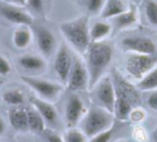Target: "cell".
<instances>
[{"mask_svg": "<svg viewBox=\"0 0 157 142\" xmlns=\"http://www.w3.org/2000/svg\"><path fill=\"white\" fill-rule=\"evenodd\" d=\"M113 85L115 90V100L128 102L132 108L138 107L141 101V95L137 86H133L124 79L120 73L113 71Z\"/></svg>", "mask_w": 157, "mask_h": 142, "instance_id": "cell-7", "label": "cell"}, {"mask_svg": "<svg viewBox=\"0 0 157 142\" xmlns=\"http://www.w3.org/2000/svg\"><path fill=\"white\" fill-rule=\"evenodd\" d=\"M33 31H35V38L40 52L43 56L51 57L54 53L55 45H56L55 36L50 29L43 26H36L33 28Z\"/></svg>", "mask_w": 157, "mask_h": 142, "instance_id": "cell-12", "label": "cell"}, {"mask_svg": "<svg viewBox=\"0 0 157 142\" xmlns=\"http://www.w3.org/2000/svg\"><path fill=\"white\" fill-rule=\"evenodd\" d=\"M116 142H130V141H127V140H118Z\"/></svg>", "mask_w": 157, "mask_h": 142, "instance_id": "cell-36", "label": "cell"}, {"mask_svg": "<svg viewBox=\"0 0 157 142\" xmlns=\"http://www.w3.org/2000/svg\"><path fill=\"white\" fill-rule=\"evenodd\" d=\"M0 17L16 25L31 26L33 23V15L28 11H25L22 7L11 5L0 0Z\"/></svg>", "mask_w": 157, "mask_h": 142, "instance_id": "cell-9", "label": "cell"}, {"mask_svg": "<svg viewBox=\"0 0 157 142\" xmlns=\"http://www.w3.org/2000/svg\"><path fill=\"white\" fill-rule=\"evenodd\" d=\"M112 31V25L103 21H98L95 22L92 26L90 27V42H96L105 40Z\"/></svg>", "mask_w": 157, "mask_h": 142, "instance_id": "cell-19", "label": "cell"}, {"mask_svg": "<svg viewBox=\"0 0 157 142\" xmlns=\"http://www.w3.org/2000/svg\"><path fill=\"white\" fill-rule=\"evenodd\" d=\"M5 130H6V123L2 118L0 117V136L5 132Z\"/></svg>", "mask_w": 157, "mask_h": 142, "instance_id": "cell-34", "label": "cell"}, {"mask_svg": "<svg viewBox=\"0 0 157 142\" xmlns=\"http://www.w3.org/2000/svg\"><path fill=\"white\" fill-rule=\"evenodd\" d=\"M143 13L147 22L152 26L157 27V1L156 0H143Z\"/></svg>", "mask_w": 157, "mask_h": 142, "instance_id": "cell-23", "label": "cell"}, {"mask_svg": "<svg viewBox=\"0 0 157 142\" xmlns=\"http://www.w3.org/2000/svg\"><path fill=\"white\" fill-rule=\"evenodd\" d=\"M113 125V113L99 106H94L90 108L88 113L86 114V116L81 123L82 131L85 133L87 138L94 137L99 132L109 129Z\"/></svg>", "mask_w": 157, "mask_h": 142, "instance_id": "cell-3", "label": "cell"}, {"mask_svg": "<svg viewBox=\"0 0 157 142\" xmlns=\"http://www.w3.org/2000/svg\"><path fill=\"white\" fill-rule=\"evenodd\" d=\"M145 116V113L142 111V109H132V111L130 112V115H129V118H131L135 122H139V121H142Z\"/></svg>", "mask_w": 157, "mask_h": 142, "instance_id": "cell-31", "label": "cell"}, {"mask_svg": "<svg viewBox=\"0 0 157 142\" xmlns=\"http://www.w3.org/2000/svg\"><path fill=\"white\" fill-rule=\"evenodd\" d=\"M84 5L90 13H100L105 0H83Z\"/></svg>", "mask_w": 157, "mask_h": 142, "instance_id": "cell-27", "label": "cell"}, {"mask_svg": "<svg viewBox=\"0 0 157 142\" xmlns=\"http://www.w3.org/2000/svg\"><path fill=\"white\" fill-rule=\"evenodd\" d=\"M2 1H6V2H9L11 5H15L22 8L25 7V3H26V0H2Z\"/></svg>", "mask_w": 157, "mask_h": 142, "instance_id": "cell-33", "label": "cell"}, {"mask_svg": "<svg viewBox=\"0 0 157 142\" xmlns=\"http://www.w3.org/2000/svg\"><path fill=\"white\" fill-rule=\"evenodd\" d=\"M112 21H113L112 29H113V27H114L115 30H121V29L132 26L138 21L137 10L133 7L130 8V9H127L126 11H124L123 13L112 17Z\"/></svg>", "mask_w": 157, "mask_h": 142, "instance_id": "cell-16", "label": "cell"}, {"mask_svg": "<svg viewBox=\"0 0 157 142\" xmlns=\"http://www.w3.org/2000/svg\"><path fill=\"white\" fill-rule=\"evenodd\" d=\"M113 132H114V125L112 127H110L109 129H107V130L102 131V132H99L98 135L92 137L90 142H109L112 135H113Z\"/></svg>", "mask_w": 157, "mask_h": 142, "instance_id": "cell-28", "label": "cell"}, {"mask_svg": "<svg viewBox=\"0 0 157 142\" xmlns=\"http://www.w3.org/2000/svg\"><path fill=\"white\" fill-rule=\"evenodd\" d=\"M27 122H28L29 130L36 133H40L44 131L45 121L33 107V109H27Z\"/></svg>", "mask_w": 157, "mask_h": 142, "instance_id": "cell-20", "label": "cell"}, {"mask_svg": "<svg viewBox=\"0 0 157 142\" xmlns=\"http://www.w3.org/2000/svg\"><path fill=\"white\" fill-rule=\"evenodd\" d=\"M151 138H152L153 142H157V127L152 131V133H151Z\"/></svg>", "mask_w": 157, "mask_h": 142, "instance_id": "cell-35", "label": "cell"}, {"mask_svg": "<svg viewBox=\"0 0 157 142\" xmlns=\"http://www.w3.org/2000/svg\"><path fill=\"white\" fill-rule=\"evenodd\" d=\"M136 86L139 90L143 92L157 90V65L151 69L142 79H140Z\"/></svg>", "mask_w": 157, "mask_h": 142, "instance_id": "cell-21", "label": "cell"}, {"mask_svg": "<svg viewBox=\"0 0 157 142\" xmlns=\"http://www.w3.org/2000/svg\"><path fill=\"white\" fill-rule=\"evenodd\" d=\"M126 10L127 8L123 0H105V6L100 12V17L102 20H109Z\"/></svg>", "mask_w": 157, "mask_h": 142, "instance_id": "cell-17", "label": "cell"}, {"mask_svg": "<svg viewBox=\"0 0 157 142\" xmlns=\"http://www.w3.org/2000/svg\"><path fill=\"white\" fill-rule=\"evenodd\" d=\"M147 105L151 109L157 110V90H155L152 94L148 96L147 99Z\"/></svg>", "mask_w": 157, "mask_h": 142, "instance_id": "cell-32", "label": "cell"}, {"mask_svg": "<svg viewBox=\"0 0 157 142\" xmlns=\"http://www.w3.org/2000/svg\"><path fill=\"white\" fill-rule=\"evenodd\" d=\"M9 121L14 130L16 131L28 130L27 108H24L23 106L13 107L9 111Z\"/></svg>", "mask_w": 157, "mask_h": 142, "instance_id": "cell-15", "label": "cell"}, {"mask_svg": "<svg viewBox=\"0 0 157 142\" xmlns=\"http://www.w3.org/2000/svg\"><path fill=\"white\" fill-rule=\"evenodd\" d=\"M157 65L156 54H139L131 53L126 59L125 68L128 75L139 81L151 69Z\"/></svg>", "mask_w": 157, "mask_h": 142, "instance_id": "cell-4", "label": "cell"}, {"mask_svg": "<svg viewBox=\"0 0 157 142\" xmlns=\"http://www.w3.org/2000/svg\"><path fill=\"white\" fill-rule=\"evenodd\" d=\"M25 8L30 14L40 15L44 11V2L43 0H26Z\"/></svg>", "mask_w": 157, "mask_h": 142, "instance_id": "cell-26", "label": "cell"}, {"mask_svg": "<svg viewBox=\"0 0 157 142\" xmlns=\"http://www.w3.org/2000/svg\"><path fill=\"white\" fill-rule=\"evenodd\" d=\"M86 54V68L90 77V87L94 85L102 78L105 69L111 63L114 54V48L112 43L105 40L90 42Z\"/></svg>", "mask_w": 157, "mask_h": 142, "instance_id": "cell-1", "label": "cell"}, {"mask_svg": "<svg viewBox=\"0 0 157 142\" xmlns=\"http://www.w3.org/2000/svg\"><path fill=\"white\" fill-rule=\"evenodd\" d=\"M63 142H87V137L81 130L71 128L63 136Z\"/></svg>", "mask_w": 157, "mask_h": 142, "instance_id": "cell-25", "label": "cell"}, {"mask_svg": "<svg viewBox=\"0 0 157 142\" xmlns=\"http://www.w3.org/2000/svg\"><path fill=\"white\" fill-rule=\"evenodd\" d=\"M72 58L73 57L70 54L68 46L66 44L59 45L58 50L56 51V54H55L54 69L63 85H66L67 83L68 75H69L72 65Z\"/></svg>", "mask_w": 157, "mask_h": 142, "instance_id": "cell-11", "label": "cell"}, {"mask_svg": "<svg viewBox=\"0 0 157 142\" xmlns=\"http://www.w3.org/2000/svg\"><path fill=\"white\" fill-rule=\"evenodd\" d=\"M21 80L44 100H54L63 88V84L53 83L46 80L28 77V75H22Z\"/></svg>", "mask_w": 157, "mask_h": 142, "instance_id": "cell-8", "label": "cell"}, {"mask_svg": "<svg viewBox=\"0 0 157 142\" xmlns=\"http://www.w3.org/2000/svg\"><path fill=\"white\" fill-rule=\"evenodd\" d=\"M121 45L125 51L139 54H156V45L151 38L143 36L126 37L121 41Z\"/></svg>", "mask_w": 157, "mask_h": 142, "instance_id": "cell-10", "label": "cell"}, {"mask_svg": "<svg viewBox=\"0 0 157 142\" xmlns=\"http://www.w3.org/2000/svg\"><path fill=\"white\" fill-rule=\"evenodd\" d=\"M33 36L27 27H21L13 33V43L17 48H25L30 44Z\"/></svg>", "mask_w": 157, "mask_h": 142, "instance_id": "cell-22", "label": "cell"}, {"mask_svg": "<svg viewBox=\"0 0 157 142\" xmlns=\"http://www.w3.org/2000/svg\"><path fill=\"white\" fill-rule=\"evenodd\" d=\"M93 98L97 106L114 113L115 106V90L111 78L102 77L94 85Z\"/></svg>", "mask_w": 157, "mask_h": 142, "instance_id": "cell-5", "label": "cell"}, {"mask_svg": "<svg viewBox=\"0 0 157 142\" xmlns=\"http://www.w3.org/2000/svg\"><path fill=\"white\" fill-rule=\"evenodd\" d=\"M84 110H85L84 103L78 95L72 94L68 97L67 102H66L65 115L67 125L70 128L75 126L78 123V121L81 120L82 115L84 113Z\"/></svg>", "mask_w": 157, "mask_h": 142, "instance_id": "cell-13", "label": "cell"}, {"mask_svg": "<svg viewBox=\"0 0 157 142\" xmlns=\"http://www.w3.org/2000/svg\"><path fill=\"white\" fill-rule=\"evenodd\" d=\"M90 20L88 16H80L72 21L61 23L59 29L65 39L72 45V48L81 54H85L90 44Z\"/></svg>", "mask_w": 157, "mask_h": 142, "instance_id": "cell-2", "label": "cell"}, {"mask_svg": "<svg viewBox=\"0 0 157 142\" xmlns=\"http://www.w3.org/2000/svg\"><path fill=\"white\" fill-rule=\"evenodd\" d=\"M10 72H11V65L2 55H0V75L6 77Z\"/></svg>", "mask_w": 157, "mask_h": 142, "instance_id": "cell-29", "label": "cell"}, {"mask_svg": "<svg viewBox=\"0 0 157 142\" xmlns=\"http://www.w3.org/2000/svg\"><path fill=\"white\" fill-rule=\"evenodd\" d=\"M2 99L6 103L12 106V107H17V106H23L25 102V97L23 93L18 90H9L3 93Z\"/></svg>", "mask_w": 157, "mask_h": 142, "instance_id": "cell-24", "label": "cell"}, {"mask_svg": "<svg viewBox=\"0 0 157 142\" xmlns=\"http://www.w3.org/2000/svg\"><path fill=\"white\" fill-rule=\"evenodd\" d=\"M18 63L28 71H41L45 69V61L43 58L33 54L23 55L18 58Z\"/></svg>", "mask_w": 157, "mask_h": 142, "instance_id": "cell-18", "label": "cell"}, {"mask_svg": "<svg viewBox=\"0 0 157 142\" xmlns=\"http://www.w3.org/2000/svg\"><path fill=\"white\" fill-rule=\"evenodd\" d=\"M68 90L72 92L85 90L90 87V77L86 66L78 56H73L72 65L67 80Z\"/></svg>", "mask_w": 157, "mask_h": 142, "instance_id": "cell-6", "label": "cell"}, {"mask_svg": "<svg viewBox=\"0 0 157 142\" xmlns=\"http://www.w3.org/2000/svg\"><path fill=\"white\" fill-rule=\"evenodd\" d=\"M31 106L41 114V116L44 118L45 123L50 125H55L57 122V111L55 107L48 101L44 100V99L38 98V97H30L29 99Z\"/></svg>", "mask_w": 157, "mask_h": 142, "instance_id": "cell-14", "label": "cell"}, {"mask_svg": "<svg viewBox=\"0 0 157 142\" xmlns=\"http://www.w3.org/2000/svg\"><path fill=\"white\" fill-rule=\"evenodd\" d=\"M43 133H44V137H45V139L48 142H63V137H60V136H59L58 133L55 132V131L44 130Z\"/></svg>", "mask_w": 157, "mask_h": 142, "instance_id": "cell-30", "label": "cell"}]
</instances>
